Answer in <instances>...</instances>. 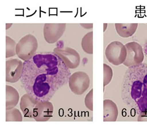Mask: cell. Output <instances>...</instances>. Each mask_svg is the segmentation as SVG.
<instances>
[{
  "label": "cell",
  "instance_id": "7c38bea8",
  "mask_svg": "<svg viewBox=\"0 0 147 129\" xmlns=\"http://www.w3.org/2000/svg\"><path fill=\"white\" fill-rule=\"evenodd\" d=\"M118 108L116 103L110 99L103 100V121L115 122L118 116Z\"/></svg>",
  "mask_w": 147,
  "mask_h": 129
},
{
  "label": "cell",
  "instance_id": "8fae6325",
  "mask_svg": "<svg viewBox=\"0 0 147 129\" xmlns=\"http://www.w3.org/2000/svg\"><path fill=\"white\" fill-rule=\"evenodd\" d=\"M39 101L27 93L24 94L21 97L20 108L24 117L33 119L34 109Z\"/></svg>",
  "mask_w": 147,
  "mask_h": 129
},
{
  "label": "cell",
  "instance_id": "9a60e30c",
  "mask_svg": "<svg viewBox=\"0 0 147 129\" xmlns=\"http://www.w3.org/2000/svg\"><path fill=\"white\" fill-rule=\"evenodd\" d=\"M83 50L87 54H93V31L88 32L82 38L81 43Z\"/></svg>",
  "mask_w": 147,
  "mask_h": 129
},
{
  "label": "cell",
  "instance_id": "7402d4cb",
  "mask_svg": "<svg viewBox=\"0 0 147 129\" xmlns=\"http://www.w3.org/2000/svg\"><path fill=\"white\" fill-rule=\"evenodd\" d=\"M13 24L11 23V24H8V23H7L6 24V30H8L13 25Z\"/></svg>",
  "mask_w": 147,
  "mask_h": 129
},
{
  "label": "cell",
  "instance_id": "2e32d148",
  "mask_svg": "<svg viewBox=\"0 0 147 129\" xmlns=\"http://www.w3.org/2000/svg\"><path fill=\"white\" fill-rule=\"evenodd\" d=\"M23 121L22 114L18 108L13 107L10 109L6 110V121H17L21 122Z\"/></svg>",
  "mask_w": 147,
  "mask_h": 129
},
{
  "label": "cell",
  "instance_id": "5b68a950",
  "mask_svg": "<svg viewBox=\"0 0 147 129\" xmlns=\"http://www.w3.org/2000/svg\"><path fill=\"white\" fill-rule=\"evenodd\" d=\"M90 82L89 76L83 71H77L73 73L70 75L68 81L71 91L77 96L82 95L88 90Z\"/></svg>",
  "mask_w": 147,
  "mask_h": 129
},
{
  "label": "cell",
  "instance_id": "d6986e66",
  "mask_svg": "<svg viewBox=\"0 0 147 129\" xmlns=\"http://www.w3.org/2000/svg\"><path fill=\"white\" fill-rule=\"evenodd\" d=\"M85 105L86 108L89 110L93 111V89L92 90L86 94L85 96Z\"/></svg>",
  "mask_w": 147,
  "mask_h": 129
},
{
  "label": "cell",
  "instance_id": "e0dca14e",
  "mask_svg": "<svg viewBox=\"0 0 147 129\" xmlns=\"http://www.w3.org/2000/svg\"><path fill=\"white\" fill-rule=\"evenodd\" d=\"M17 43L13 38L9 36H6V58L12 57L14 56L16 54V45Z\"/></svg>",
  "mask_w": 147,
  "mask_h": 129
},
{
  "label": "cell",
  "instance_id": "30bf717a",
  "mask_svg": "<svg viewBox=\"0 0 147 129\" xmlns=\"http://www.w3.org/2000/svg\"><path fill=\"white\" fill-rule=\"evenodd\" d=\"M53 105L49 101H39L34 107L33 119L37 122H46L53 117Z\"/></svg>",
  "mask_w": 147,
  "mask_h": 129
},
{
  "label": "cell",
  "instance_id": "44dd1931",
  "mask_svg": "<svg viewBox=\"0 0 147 129\" xmlns=\"http://www.w3.org/2000/svg\"><path fill=\"white\" fill-rule=\"evenodd\" d=\"M80 26L82 27L84 29H92L93 28V24L91 23V24H80Z\"/></svg>",
  "mask_w": 147,
  "mask_h": 129
},
{
  "label": "cell",
  "instance_id": "277c9868",
  "mask_svg": "<svg viewBox=\"0 0 147 129\" xmlns=\"http://www.w3.org/2000/svg\"><path fill=\"white\" fill-rule=\"evenodd\" d=\"M105 54L108 61L114 66L124 63L126 60L127 50L125 45L118 41H112L107 46Z\"/></svg>",
  "mask_w": 147,
  "mask_h": 129
},
{
  "label": "cell",
  "instance_id": "5bb4252c",
  "mask_svg": "<svg viewBox=\"0 0 147 129\" xmlns=\"http://www.w3.org/2000/svg\"><path fill=\"white\" fill-rule=\"evenodd\" d=\"M6 110L15 107L20 100V94L17 90L11 85H6Z\"/></svg>",
  "mask_w": 147,
  "mask_h": 129
},
{
  "label": "cell",
  "instance_id": "4fadbf2b",
  "mask_svg": "<svg viewBox=\"0 0 147 129\" xmlns=\"http://www.w3.org/2000/svg\"><path fill=\"white\" fill-rule=\"evenodd\" d=\"M115 25L116 32L120 37L128 38L134 34L138 29V23H115Z\"/></svg>",
  "mask_w": 147,
  "mask_h": 129
},
{
  "label": "cell",
  "instance_id": "6da1fadb",
  "mask_svg": "<svg viewBox=\"0 0 147 129\" xmlns=\"http://www.w3.org/2000/svg\"><path fill=\"white\" fill-rule=\"evenodd\" d=\"M70 75L69 69L58 55L40 52L24 62L20 82L30 96L39 101H49L68 83Z\"/></svg>",
  "mask_w": 147,
  "mask_h": 129
},
{
  "label": "cell",
  "instance_id": "52a82bcc",
  "mask_svg": "<svg viewBox=\"0 0 147 129\" xmlns=\"http://www.w3.org/2000/svg\"><path fill=\"white\" fill-rule=\"evenodd\" d=\"M53 52L58 55L69 69L77 68L80 63V56L79 53L72 48H55Z\"/></svg>",
  "mask_w": 147,
  "mask_h": 129
},
{
  "label": "cell",
  "instance_id": "9c48e42d",
  "mask_svg": "<svg viewBox=\"0 0 147 129\" xmlns=\"http://www.w3.org/2000/svg\"><path fill=\"white\" fill-rule=\"evenodd\" d=\"M24 69V62L17 58L7 60L6 62V81L15 83L20 80Z\"/></svg>",
  "mask_w": 147,
  "mask_h": 129
},
{
  "label": "cell",
  "instance_id": "ac0fdd59",
  "mask_svg": "<svg viewBox=\"0 0 147 129\" xmlns=\"http://www.w3.org/2000/svg\"><path fill=\"white\" fill-rule=\"evenodd\" d=\"M113 76V71L110 66L106 64H103V86L109 84L111 81Z\"/></svg>",
  "mask_w": 147,
  "mask_h": 129
},
{
  "label": "cell",
  "instance_id": "ba28073f",
  "mask_svg": "<svg viewBox=\"0 0 147 129\" xmlns=\"http://www.w3.org/2000/svg\"><path fill=\"white\" fill-rule=\"evenodd\" d=\"M66 28L65 23H46L43 27L44 38L48 43H56L63 36Z\"/></svg>",
  "mask_w": 147,
  "mask_h": 129
},
{
  "label": "cell",
  "instance_id": "3957f363",
  "mask_svg": "<svg viewBox=\"0 0 147 129\" xmlns=\"http://www.w3.org/2000/svg\"><path fill=\"white\" fill-rule=\"evenodd\" d=\"M38 47L36 37L29 34L22 37L17 43L16 54L21 60L26 61L36 54Z\"/></svg>",
  "mask_w": 147,
  "mask_h": 129
},
{
  "label": "cell",
  "instance_id": "603a6c76",
  "mask_svg": "<svg viewBox=\"0 0 147 129\" xmlns=\"http://www.w3.org/2000/svg\"><path fill=\"white\" fill-rule=\"evenodd\" d=\"M107 26H108V24L105 23L103 24V32H105L106 30L107 29Z\"/></svg>",
  "mask_w": 147,
  "mask_h": 129
},
{
  "label": "cell",
  "instance_id": "8992f818",
  "mask_svg": "<svg viewBox=\"0 0 147 129\" xmlns=\"http://www.w3.org/2000/svg\"><path fill=\"white\" fill-rule=\"evenodd\" d=\"M127 56L124 63L125 67H131L141 64L144 59L142 47L136 41H131L125 44Z\"/></svg>",
  "mask_w": 147,
  "mask_h": 129
},
{
  "label": "cell",
  "instance_id": "ffe728a7",
  "mask_svg": "<svg viewBox=\"0 0 147 129\" xmlns=\"http://www.w3.org/2000/svg\"><path fill=\"white\" fill-rule=\"evenodd\" d=\"M138 122H147V110L140 112L137 118Z\"/></svg>",
  "mask_w": 147,
  "mask_h": 129
},
{
  "label": "cell",
  "instance_id": "7a4b0ae2",
  "mask_svg": "<svg viewBox=\"0 0 147 129\" xmlns=\"http://www.w3.org/2000/svg\"><path fill=\"white\" fill-rule=\"evenodd\" d=\"M128 74L129 100L140 112L147 110V65L131 67Z\"/></svg>",
  "mask_w": 147,
  "mask_h": 129
}]
</instances>
